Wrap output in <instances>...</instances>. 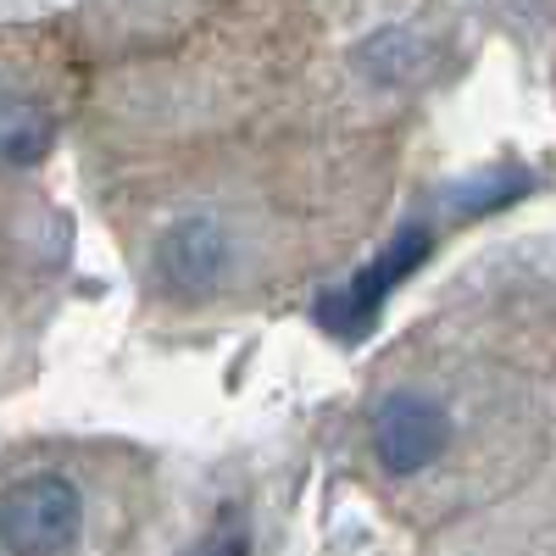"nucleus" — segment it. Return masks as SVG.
Returning <instances> with one entry per match:
<instances>
[{"label":"nucleus","instance_id":"obj_1","mask_svg":"<svg viewBox=\"0 0 556 556\" xmlns=\"http://www.w3.org/2000/svg\"><path fill=\"white\" fill-rule=\"evenodd\" d=\"M468 51V0H206L89 56L73 146L146 306L223 323L329 290Z\"/></svg>","mask_w":556,"mask_h":556},{"label":"nucleus","instance_id":"obj_2","mask_svg":"<svg viewBox=\"0 0 556 556\" xmlns=\"http://www.w3.org/2000/svg\"><path fill=\"white\" fill-rule=\"evenodd\" d=\"M556 456V256L462 273L367 362L345 462L384 518L440 545Z\"/></svg>","mask_w":556,"mask_h":556},{"label":"nucleus","instance_id":"obj_3","mask_svg":"<svg viewBox=\"0 0 556 556\" xmlns=\"http://www.w3.org/2000/svg\"><path fill=\"white\" fill-rule=\"evenodd\" d=\"M162 523V468L123 440H23L0 451V556L146 551Z\"/></svg>","mask_w":556,"mask_h":556},{"label":"nucleus","instance_id":"obj_4","mask_svg":"<svg viewBox=\"0 0 556 556\" xmlns=\"http://www.w3.org/2000/svg\"><path fill=\"white\" fill-rule=\"evenodd\" d=\"M89 45L78 23H0V184L28 178L78 123Z\"/></svg>","mask_w":556,"mask_h":556},{"label":"nucleus","instance_id":"obj_5","mask_svg":"<svg viewBox=\"0 0 556 556\" xmlns=\"http://www.w3.org/2000/svg\"><path fill=\"white\" fill-rule=\"evenodd\" d=\"M62 256H67V217L51 206L45 190H34V173L7 178L0 184V334H12L45 301Z\"/></svg>","mask_w":556,"mask_h":556},{"label":"nucleus","instance_id":"obj_6","mask_svg":"<svg viewBox=\"0 0 556 556\" xmlns=\"http://www.w3.org/2000/svg\"><path fill=\"white\" fill-rule=\"evenodd\" d=\"M434 551H556V456L518 495L451 529Z\"/></svg>","mask_w":556,"mask_h":556},{"label":"nucleus","instance_id":"obj_7","mask_svg":"<svg viewBox=\"0 0 556 556\" xmlns=\"http://www.w3.org/2000/svg\"><path fill=\"white\" fill-rule=\"evenodd\" d=\"M67 0H0V23H17V17H56Z\"/></svg>","mask_w":556,"mask_h":556}]
</instances>
